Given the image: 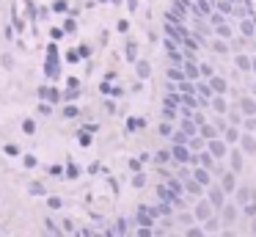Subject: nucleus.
<instances>
[{
    "instance_id": "nucleus-1",
    "label": "nucleus",
    "mask_w": 256,
    "mask_h": 237,
    "mask_svg": "<svg viewBox=\"0 0 256 237\" xmlns=\"http://www.w3.org/2000/svg\"><path fill=\"white\" fill-rule=\"evenodd\" d=\"M209 215V204H201V207H198V218H207Z\"/></svg>"
},
{
    "instance_id": "nucleus-2",
    "label": "nucleus",
    "mask_w": 256,
    "mask_h": 237,
    "mask_svg": "<svg viewBox=\"0 0 256 237\" xmlns=\"http://www.w3.org/2000/svg\"><path fill=\"white\" fill-rule=\"evenodd\" d=\"M245 149H248V152H254V149H256V143H254V138H245Z\"/></svg>"
}]
</instances>
